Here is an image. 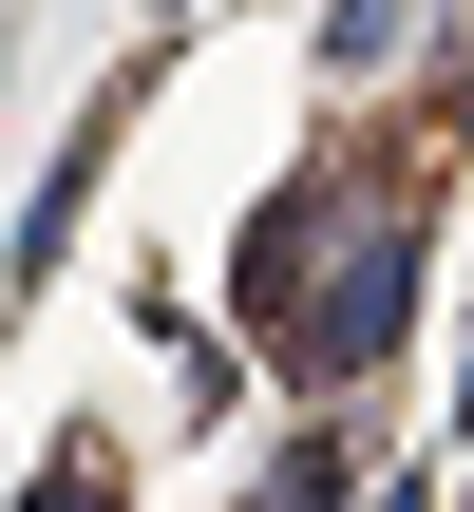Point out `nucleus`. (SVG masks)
<instances>
[{
	"instance_id": "1",
	"label": "nucleus",
	"mask_w": 474,
	"mask_h": 512,
	"mask_svg": "<svg viewBox=\"0 0 474 512\" xmlns=\"http://www.w3.org/2000/svg\"><path fill=\"white\" fill-rule=\"evenodd\" d=\"M247 323H266V361H285L304 399H342V380L399 361V323H418V209H399V190H285V209L247 228Z\"/></svg>"
},
{
	"instance_id": "2",
	"label": "nucleus",
	"mask_w": 474,
	"mask_h": 512,
	"mask_svg": "<svg viewBox=\"0 0 474 512\" xmlns=\"http://www.w3.org/2000/svg\"><path fill=\"white\" fill-rule=\"evenodd\" d=\"M19 512H114V437H57V456H38V494Z\"/></svg>"
},
{
	"instance_id": "3",
	"label": "nucleus",
	"mask_w": 474,
	"mask_h": 512,
	"mask_svg": "<svg viewBox=\"0 0 474 512\" xmlns=\"http://www.w3.org/2000/svg\"><path fill=\"white\" fill-rule=\"evenodd\" d=\"M380 38H399V0H323V57H342V76H361Z\"/></svg>"
}]
</instances>
